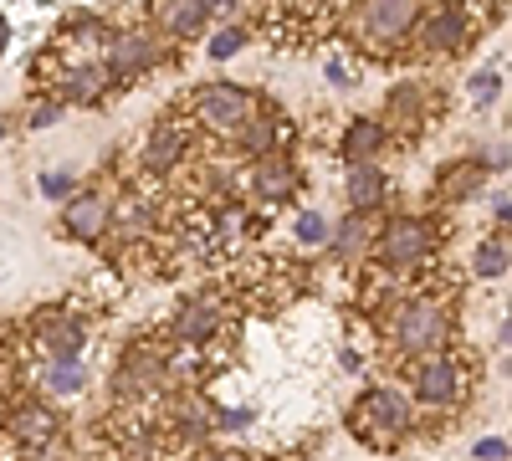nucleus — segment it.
<instances>
[{
  "mask_svg": "<svg viewBox=\"0 0 512 461\" xmlns=\"http://www.w3.org/2000/svg\"><path fill=\"white\" fill-rule=\"evenodd\" d=\"M395 339H400L405 354H431V349H441V344L451 339V313H446V303H436V298L405 303L400 318H395Z\"/></svg>",
  "mask_w": 512,
  "mask_h": 461,
  "instance_id": "obj_1",
  "label": "nucleus"
},
{
  "mask_svg": "<svg viewBox=\"0 0 512 461\" xmlns=\"http://www.w3.org/2000/svg\"><path fill=\"white\" fill-rule=\"evenodd\" d=\"M195 118L216 134H231L251 118V93H241L236 82H210V88L195 93Z\"/></svg>",
  "mask_w": 512,
  "mask_h": 461,
  "instance_id": "obj_2",
  "label": "nucleus"
},
{
  "mask_svg": "<svg viewBox=\"0 0 512 461\" xmlns=\"http://www.w3.org/2000/svg\"><path fill=\"white\" fill-rule=\"evenodd\" d=\"M359 421H364L369 436L395 441V436L410 426V400H405L400 390H369V395L359 400Z\"/></svg>",
  "mask_w": 512,
  "mask_h": 461,
  "instance_id": "obj_3",
  "label": "nucleus"
},
{
  "mask_svg": "<svg viewBox=\"0 0 512 461\" xmlns=\"http://www.w3.org/2000/svg\"><path fill=\"white\" fill-rule=\"evenodd\" d=\"M425 251H431V231H425V221H410V216H395L379 236V257L395 262V267L425 262Z\"/></svg>",
  "mask_w": 512,
  "mask_h": 461,
  "instance_id": "obj_4",
  "label": "nucleus"
},
{
  "mask_svg": "<svg viewBox=\"0 0 512 461\" xmlns=\"http://www.w3.org/2000/svg\"><path fill=\"white\" fill-rule=\"evenodd\" d=\"M461 390H466V374H461V359H451V354L446 359H425L415 369V395L425 405H456Z\"/></svg>",
  "mask_w": 512,
  "mask_h": 461,
  "instance_id": "obj_5",
  "label": "nucleus"
},
{
  "mask_svg": "<svg viewBox=\"0 0 512 461\" xmlns=\"http://www.w3.org/2000/svg\"><path fill=\"white\" fill-rule=\"evenodd\" d=\"M164 369H169V359H164L159 349H128L123 364H118V395L159 390V385H164Z\"/></svg>",
  "mask_w": 512,
  "mask_h": 461,
  "instance_id": "obj_6",
  "label": "nucleus"
},
{
  "mask_svg": "<svg viewBox=\"0 0 512 461\" xmlns=\"http://www.w3.org/2000/svg\"><path fill=\"white\" fill-rule=\"evenodd\" d=\"M415 21H420V11L405 6V0H384V6H364V11H359V26H364L369 36H379V41H400V36H410Z\"/></svg>",
  "mask_w": 512,
  "mask_h": 461,
  "instance_id": "obj_7",
  "label": "nucleus"
},
{
  "mask_svg": "<svg viewBox=\"0 0 512 461\" xmlns=\"http://www.w3.org/2000/svg\"><path fill=\"white\" fill-rule=\"evenodd\" d=\"M415 26H420V47H431V52H461V41H466V16L451 11V6L431 11Z\"/></svg>",
  "mask_w": 512,
  "mask_h": 461,
  "instance_id": "obj_8",
  "label": "nucleus"
},
{
  "mask_svg": "<svg viewBox=\"0 0 512 461\" xmlns=\"http://www.w3.org/2000/svg\"><path fill=\"white\" fill-rule=\"evenodd\" d=\"M154 62H159L154 36L128 31V36L113 41V67H108V77H113V72H118V77H134V72H144V67H154Z\"/></svg>",
  "mask_w": 512,
  "mask_h": 461,
  "instance_id": "obj_9",
  "label": "nucleus"
},
{
  "mask_svg": "<svg viewBox=\"0 0 512 461\" xmlns=\"http://www.w3.org/2000/svg\"><path fill=\"white\" fill-rule=\"evenodd\" d=\"M41 344L52 349V359L77 364L82 344H88V323H82V318H47V323H41Z\"/></svg>",
  "mask_w": 512,
  "mask_h": 461,
  "instance_id": "obj_10",
  "label": "nucleus"
},
{
  "mask_svg": "<svg viewBox=\"0 0 512 461\" xmlns=\"http://www.w3.org/2000/svg\"><path fill=\"white\" fill-rule=\"evenodd\" d=\"M180 154H185V129L180 123H159V129L149 134V144H144V170L164 175V170L180 164Z\"/></svg>",
  "mask_w": 512,
  "mask_h": 461,
  "instance_id": "obj_11",
  "label": "nucleus"
},
{
  "mask_svg": "<svg viewBox=\"0 0 512 461\" xmlns=\"http://www.w3.org/2000/svg\"><path fill=\"white\" fill-rule=\"evenodd\" d=\"M175 333H180V339H190V344L216 339V333H221V308L205 303V298H190L180 308V318H175Z\"/></svg>",
  "mask_w": 512,
  "mask_h": 461,
  "instance_id": "obj_12",
  "label": "nucleus"
},
{
  "mask_svg": "<svg viewBox=\"0 0 512 461\" xmlns=\"http://www.w3.org/2000/svg\"><path fill=\"white\" fill-rule=\"evenodd\" d=\"M103 226H108V205H103V195H77V200L67 205V231H72V236L98 241Z\"/></svg>",
  "mask_w": 512,
  "mask_h": 461,
  "instance_id": "obj_13",
  "label": "nucleus"
},
{
  "mask_svg": "<svg viewBox=\"0 0 512 461\" xmlns=\"http://www.w3.org/2000/svg\"><path fill=\"white\" fill-rule=\"evenodd\" d=\"M154 16H159V26H164V31L190 36V31H205V21H210V6H205V0H180V6H159Z\"/></svg>",
  "mask_w": 512,
  "mask_h": 461,
  "instance_id": "obj_14",
  "label": "nucleus"
},
{
  "mask_svg": "<svg viewBox=\"0 0 512 461\" xmlns=\"http://www.w3.org/2000/svg\"><path fill=\"white\" fill-rule=\"evenodd\" d=\"M384 200V170H374V164H354V175H349V205L364 216L369 205Z\"/></svg>",
  "mask_w": 512,
  "mask_h": 461,
  "instance_id": "obj_15",
  "label": "nucleus"
},
{
  "mask_svg": "<svg viewBox=\"0 0 512 461\" xmlns=\"http://www.w3.org/2000/svg\"><path fill=\"white\" fill-rule=\"evenodd\" d=\"M379 144H384V123H374V118H354V123H349V139H344V159L364 164Z\"/></svg>",
  "mask_w": 512,
  "mask_h": 461,
  "instance_id": "obj_16",
  "label": "nucleus"
},
{
  "mask_svg": "<svg viewBox=\"0 0 512 461\" xmlns=\"http://www.w3.org/2000/svg\"><path fill=\"white\" fill-rule=\"evenodd\" d=\"M103 82H108V67L82 62V67H72V72L62 77V93H67V98H77V103H93V98L103 93Z\"/></svg>",
  "mask_w": 512,
  "mask_h": 461,
  "instance_id": "obj_17",
  "label": "nucleus"
},
{
  "mask_svg": "<svg viewBox=\"0 0 512 461\" xmlns=\"http://www.w3.org/2000/svg\"><path fill=\"white\" fill-rule=\"evenodd\" d=\"M11 431H16L26 446H41V441L57 431V421H52V410H47V405H26L21 415H11Z\"/></svg>",
  "mask_w": 512,
  "mask_h": 461,
  "instance_id": "obj_18",
  "label": "nucleus"
},
{
  "mask_svg": "<svg viewBox=\"0 0 512 461\" xmlns=\"http://www.w3.org/2000/svg\"><path fill=\"white\" fill-rule=\"evenodd\" d=\"M369 246V216H344V221H338V231H333V251H338V257H359V251Z\"/></svg>",
  "mask_w": 512,
  "mask_h": 461,
  "instance_id": "obj_19",
  "label": "nucleus"
},
{
  "mask_svg": "<svg viewBox=\"0 0 512 461\" xmlns=\"http://www.w3.org/2000/svg\"><path fill=\"white\" fill-rule=\"evenodd\" d=\"M108 216H113L128 236H139V231H149V226H154L149 200H139V195H123V200H118V211H108Z\"/></svg>",
  "mask_w": 512,
  "mask_h": 461,
  "instance_id": "obj_20",
  "label": "nucleus"
},
{
  "mask_svg": "<svg viewBox=\"0 0 512 461\" xmlns=\"http://www.w3.org/2000/svg\"><path fill=\"white\" fill-rule=\"evenodd\" d=\"M41 380H47V390H57V395H77L82 385H88V374H82V364L52 359L47 369H41Z\"/></svg>",
  "mask_w": 512,
  "mask_h": 461,
  "instance_id": "obj_21",
  "label": "nucleus"
},
{
  "mask_svg": "<svg viewBox=\"0 0 512 461\" xmlns=\"http://www.w3.org/2000/svg\"><path fill=\"white\" fill-rule=\"evenodd\" d=\"M477 272H482V277H502V272H507V241H502V236H497V241H482Z\"/></svg>",
  "mask_w": 512,
  "mask_h": 461,
  "instance_id": "obj_22",
  "label": "nucleus"
},
{
  "mask_svg": "<svg viewBox=\"0 0 512 461\" xmlns=\"http://www.w3.org/2000/svg\"><path fill=\"white\" fill-rule=\"evenodd\" d=\"M297 180H292V170H282V164H267V170H256V190L262 195H287Z\"/></svg>",
  "mask_w": 512,
  "mask_h": 461,
  "instance_id": "obj_23",
  "label": "nucleus"
},
{
  "mask_svg": "<svg viewBox=\"0 0 512 461\" xmlns=\"http://www.w3.org/2000/svg\"><path fill=\"white\" fill-rule=\"evenodd\" d=\"M477 180H482V164H456V175H446L441 190H446V195H472Z\"/></svg>",
  "mask_w": 512,
  "mask_h": 461,
  "instance_id": "obj_24",
  "label": "nucleus"
},
{
  "mask_svg": "<svg viewBox=\"0 0 512 461\" xmlns=\"http://www.w3.org/2000/svg\"><path fill=\"white\" fill-rule=\"evenodd\" d=\"M241 41H246V31H241V26H226L216 41H210V57H221V62H226V57H236Z\"/></svg>",
  "mask_w": 512,
  "mask_h": 461,
  "instance_id": "obj_25",
  "label": "nucleus"
},
{
  "mask_svg": "<svg viewBox=\"0 0 512 461\" xmlns=\"http://www.w3.org/2000/svg\"><path fill=\"white\" fill-rule=\"evenodd\" d=\"M323 236H328L323 216H318V211H303V221H297V241H303V246H318Z\"/></svg>",
  "mask_w": 512,
  "mask_h": 461,
  "instance_id": "obj_26",
  "label": "nucleus"
},
{
  "mask_svg": "<svg viewBox=\"0 0 512 461\" xmlns=\"http://www.w3.org/2000/svg\"><path fill=\"white\" fill-rule=\"evenodd\" d=\"M497 93H502V77H497V72H477V77H472V98H477V103H492Z\"/></svg>",
  "mask_w": 512,
  "mask_h": 461,
  "instance_id": "obj_27",
  "label": "nucleus"
},
{
  "mask_svg": "<svg viewBox=\"0 0 512 461\" xmlns=\"http://www.w3.org/2000/svg\"><path fill=\"white\" fill-rule=\"evenodd\" d=\"M272 139H277V129H272V123H251V134H241V144H246L251 154L272 149Z\"/></svg>",
  "mask_w": 512,
  "mask_h": 461,
  "instance_id": "obj_28",
  "label": "nucleus"
},
{
  "mask_svg": "<svg viewBox=\"0 0 512 461\" xmlns=\"http://www.w3.org/2000/svg\"><path fill=\"white\" fill-rule=\"evenodd\" d=\"M502 456H507V441H502V436L477 441V461H502Z\"/></svg>",
  "mask_w": 512,
  "mask_h": 461,
  "instance_id": "obj_29",
  "label": "nucleus"
},
{
  "mask_svg": "<svg viewBox=\"0 0 512 461\" xmlns=\"http://www.w3.org/2000/svg\"><path fill=\"white\" fill-rule=\"evenodd\" d=\"M41 190H47V195H67L72 190V175H47V180H41Z\"/></svg>",
  "mask_w": 512,
  "mask_h": 461,
  "instance_id": "obj_30",
  "label": "nucleus"
},
{
  "mask_svg": "<svg viewBox=\"0 0 512 461\" xmlns=\"http://www.w3.org/2000/svg\"><path fill=\"white\" fill-rule=\"evenodd\" d=\"M246 421H251V410H226V426H231V431L246 426Z\"/></svg>",
  "mask_w": 512,
  "mask_h": 461,
  "instance_id": "obj_31",
  "label": "nucleus"
},
{
  "mask_svg": "<svg viewBox=\"0 0 512 461\" xmlns=\"http://www.w3.org/2000/svg\"><path fill=\"white\" fill-rule=\"evenodd\" d=\"M6 41H11V26H6V16H0V52H6Z\"/></svg>",
  "mask_w": 512,
  "mask_h": 461,
  "instance_id": "obj_32",
  "label": "nucleus"
},
{
  "mask_svg": "<svg viewBox=\"0 0 512 461\" xmlns=\"http://www.w3.org/2000/svg\"><path fill=\"white\" fill-rule=\"evenodd\" d=\"M0 421H6V400H0Z\"/></svg>",
  "mask_w": 512,
  "mask_h": 461,
  "instance_id": "obj_33",
  "label": "nucleus"
},
{
  "mask_svg": "<svg viewBox=\"0 0 512 461\" xmlns=\"http://www.w3.org/2000/svg\"><path fill=\"white\" fill-rule=\"evenodd\" d=\"M210 461H231V456H210Z\"/></svg>",
  "mask_w": 512,
  "mask_h": 461,
  "instance_id": "obj_34",
  "label": "nucleus"
}]
</instances>
